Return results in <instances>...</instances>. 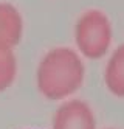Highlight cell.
I'll return each mask as SVG.
<instances>
[{
	"label": "cell",
	"instance_id": "1",
	"mask_svg": "<svg viewBox=\"0 0 124 129\" xmlns=\"http://www.w3.org/2000/svg\"><path fill=\"white\" fill-rule=\"evenodd\" d=\"M85 78V67L78 51L56 47L44 54L36 70V84L40 95L51 101L67 100L76 93Z\"/></svg>",
	"mask_w": 124,
	"mask_h": 129
},
{
	"label": "cell",
	"instance_id": "6",
	"mask_svg": "<svg viewBox=\"0 0 124 129\" xmlns=\"http://www.w3.org/2000/svg\"><path fill=\"white\" fill-rule=\"evenodd\" d=\"M17 76V59L13 50H0V92L8 90Z\"/></svg>",
	"mask_w": 124,
	"mask_h": 129
},
{
	"label": "cell",
	"instance_id": "5",
	"mask_svg": "<svg viewBox=\"0 0 124 129\" xmlns=\"http://www.w3.org/2000/svg\"><path fill=\"white\" fill-rule=\"evenodd\" d=\"M104 82L112 95L124 98V44L110 54L104 69Z\"/></svg>",
	"mask_w": 124,
	"mask_h": 129
},
{
	"label": "cell",
	"instance_id": "2",
	"mask_svg": "<svg viewBox=\"0 0 124 129\" xmlns=\"http://www.w3.org/2000/svg\"><path fill=\"white\" fill-rule=\"evenodd\" d=\"M113 41V28L109 16L99 10H89L79 16L74 25V44L87 59H101L107 54Z\"/></svg>",
	"mask_w": 124,
	"mask_h": 129
},
{
	"label": "cell",
	"instance_id": "3",
	"mask_svg": "<svg viewBox=\"0 0 124 129\" xmlns=\"http://www.w3.org/2000/svg\"><path fill=\"white\" fill-rule=\"evenodd\" d=\"M53 129H96V118L92 107L82 100L62 103L53 115Z\"/></svg>",
	"mask_w": 124,
	"mask_h": 129
},
{
	"label": "cell",
	"instance_id": "4",
	"mask_svg": "<svg viewBox=\"0 0 124 129\" xmlns=\"http://www.w3.org/2000/svg\"><path fill=\"white\" fill-rule=\"evenodd\" d=\"M23 36V17L17 8L0 2V50H13Z\"/></svg>",
	"mask_w": 124,
	"mask_h": 129
},
{
	"label": "cell",
	"instance_id": "7",
	"mask_svg": "<svg viewBox=\"0 0 124 129\" xmlns=\"http://www.w3.org/2000/svg\"><path fill=\"white\" fill-rule=\"evenodd\" d=\"M107 129H113V127H107Z\"/></svg>",
	"mask_w": 124,
	"mask_h": 129
}]
</instances>
